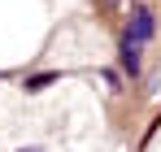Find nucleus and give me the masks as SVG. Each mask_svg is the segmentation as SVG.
Instances as JSON below:
<instances>
[{
    "mask_svg": "<svg viewBox=\"0 0 161 152\" xmlns=\"http://www.w3.org/2000/svg\"><path fill=\"white\" fill-rule=\"evenodd\" d=\"M148 35H153V13H148V9H135L131 26H126V35H122V44H135V48H139Z\"/></svg>",
    "mask_w": 161,
    "mask_h": 152,
    "instance_id": "1",
    "label": "nucleus"
},
{
    "mask_svg": "<svg viewBox=\"0 0 161 152\" xmlns=\"http://www.w3.org/2000/svg\"><path fill=\"white\" fill-rule=\"evenodd\" d=\"M118 61H122V70H126V74H139V48H135V44H122Z\"/></svg>",
    "mask_w": 161,
    "mask_h": 152,
    "instance_id": "2",
    "label": "nucleus"
},
{
    "mask_svg": "<svg viewBox=\"0 0 161 152\" xmlns=\"http://www.w3.org/2000/svg\"><path fill=\"white\" fill-rule=\"evenodd\" d=\"M18 152H44V148H18Z\"/></svg>",
    "mask_w": 161,
    "mask_h": 152,
    "instance_id": "3",
    "label": "nucleus"
}]
</instances>
